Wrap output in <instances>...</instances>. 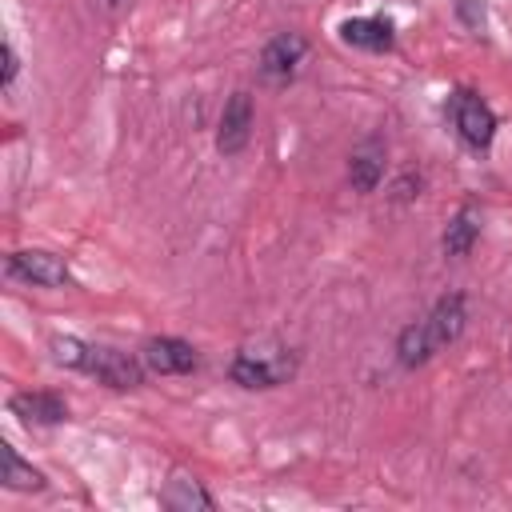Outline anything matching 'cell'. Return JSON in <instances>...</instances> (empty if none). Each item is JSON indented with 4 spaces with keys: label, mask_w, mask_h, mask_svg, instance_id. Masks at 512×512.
<instances>
[{
    "label": "cell",
    "mask_w": 512,
    "mask_h": 512,
    "mask_svg": "<svg viewBox=\"0 0 512 512\" xmlns=\"http://www.w3.org/2000/svg\"><path fill=\"white\" fill-rule=\"evenodd\" d=\"M140 360H144V368H152L160 376H184V372H192L200 364L196 348L188 340H180V336H156V340H148L144 352H140Z\"/></svg>",
    "instance_id": "obj_7"
},
{
    "label": "cell",
    "mask_w": 512,
    "mask_h": 512,
    "mask_svg": "<svg viewBox=\"0 0 512 512\" xmlns=\"http://www.w3.org/2000/svg\"><path fill=\"white\" fill-rule=\"evenodd\" d=\"M8 276L36 284V288H64L72 280V268L64 256H56L48 248H20L8 256Z\"/></svg>",
    "instance_id": "obj_5"
},
{
    "label": "cell",
    "mask_w": 512,
    "mask_h": 512,
    "mask_svg": "<svg viewBox=\"0 0 512 512\" xmlns=\"http://www.w3.org/2000/svg\"><path fill=\"white\" fill-rule=\"evenodd\" d=\"M476 236H480V216H476L472 204H464V208L448 220V228H444V252H448V256H468L472 244H476Z\"/></svg>",
    "instance_id": "obj_13"
},
{
    "label": "cell",
    "mask_w": 512,
    "mask_h": 512,
    "mask_svg": "<svg viewBox=\"0 0 512 512\" xmlns=\"http://www.w3.org/2000/svg\"><path fill=\"white\" fill-rule=\"evenodd\" d=\"M160 500L168 504V508H176V512H192V508H212V496L196 484V480H184V476H176V480H168V488L160 492Z\"/></svg>",
    "instance_id": "obj_14"
},
{
    "label": "cell",
    "mask_w": 512,
    "mask_h": 512,
    "mask_svg": "<svg viewBox=\"0 0 512 512\" xmlns=\"http://www.w3.org/2000/svg\"><path fill=\"white\" fill-rule=\"evenodd\" d=\"M296 372V360L288 348H240L228 376L240 388H276Z\"/></svg>",
    "instance_id": "obj_3"
},
{
    "label": "cell",
    "mask_w": 512,
    "mask_h": 512,
    "mask_svg": "<svg viewBox=\"0 0 512 512\" xmlns=\"http://www.w3.org/2000/svg\"><path fill=\"white\" fill-rule=\"evenodd\" d=\"M8 408L24 424H64L68 420V400L56 392H16L8 400Z\"/></svg>",
    "instance_id": "obj_10"
},
{
    "label": "cell",
    "mask_w": 512,
    "mask_h": 512,
    "mask_svg": "<svg viewBox=\"0 0 512 512\" xmlns=\"http://www.w3.org/2000/svg\"><path fill=\"white\" fill-rule=\"evenodd\" d=\"M48 348H52L56 364L88 372L108 388H140L144 384V360H136L128 352H116V348H104V344H88V340H76V336H56Z\"/></svg>",
    "instance_id": "obj_2"
},
{
    "label": "cell",
    "mask_w": 512,
    "mask_h": 512,
    "mask_svg": "<svg viewBox=\"0 0 512 512\" xmlns=\"http://www.w3.org/2000/svg\"><path fill=\"white\" fill-rule=\"evenodd\" d=\"M0 52H4V76H0V84H4V88H12V80H16V72H20V60H16V48H12L8 40H4V48H0Z\"/></svg>",
    "instance_id": "obj_16"
},
{
    "label": "cell",
    "mask_w": 512,
    "mask_h": 512,
    "mask_svg": "<svg viewBox=\"0 0 512 512\" xmlns=\"http://www.w3.org/2000/svg\"><path fill=\"white\" fill-rule=\"evenodd\" d=\"M252 140V96L248 92H232L224 112H220V124H216V148L224 156H240Z\"/></svg>",
    "instance_id": "obj_6"
},
{
    "label": "cell",
    "mask_w": 512,
    "mask_h": 512,
    "mask_svg": "<svg viewBox=\"0 0 512 512\" xmlns=\"http://www.w3.org/2000/svg\"><path fill=\"white\" fill-rule=\"evenodd\" d=\"M464 324H468V304H464V296H460V292L440 296V300L428 308L424 320H412V324L396 336V360H400L404 368L428 364L436 352H444L448 344L460 340Z\"/></svg>",
    "instance_id": "obj_1"
},
{
    "label": "cell",
    "mask_w": 512,
    "mask_h": 512,
    "mask_svg": "<svg viewBox=\"0 0 512 512\" xmlns=\"http://www.w3.org/2000/svg\"><path fill=\"white\" fill-rule=\"evenodd\" d=\"M448 112H452L456 136H460L468 148L484 152V148L496 140V112H492L472 88H456V92L448 96Z\"/></svg>",
    "instance_id": "obj_4"
},
{
    "label": "cell",
    "mask_w": 512,
    "mask_h": 512,
    "mask_svg": "<svg viewBox=\"0 0 512 512\" xmlns=\"http://www.w3.org/2000/svg\"><path fill=\"white\" fill-rule=\"evenodd\" d=\"M340 40L364 52H388L396 44V24L388 16H348L340 20Z\"/></svg>",
    "instance_id": "obj_9"
},
{
    "label": "cell",
    "mask_w": 512,
    "mask_h": 512,
    "mask_svg": "<svg viewBox=\"0 0 512 512\" xmlns=\"http://www.w3.org/2000/svg\"><path fill=\"white\" fill-rule=\"evenodd\" d=\"M456 16L472 28V32H484L488 24V12H484V0H456Z\"/></svg>",
    "instance_id": "obj_15"
},
{
    "label": "cell",
    "mask_w": 512,
    "mask_h": 512,
    "mask_svg": "<svg viewBox=\"0 0 512 512\" xmlns=\"http://www.w3.org/2000/svg\"><path fill=\"white\" fill-rule=\"evenodd\" d=\"M348 180L356 192H376V184L384 180V144L380 140H364L352 160H348Z\"/></svg>",
    "instance_id": "obj_11"
},
{
    "label": "cell",
    "mask_w": 512,
    "mask_h": 512,
    "mask_svg": "<svg viewBox=\"0 0 512 512\" xmlns=\"http://www.w3.org/2000/svg\"><path fill=\"white\" fill-rule=\"evenodd\" d=\"M0 460H4V472H0V484L8 488V492H44V472L40 468H32L12 444H0Z\"/></svg>",
    "instance_id": "obj_12"
},
{
    "label": "cell",
    "mask_w": 512,
    "mask_h": 512,
    "mask_svg": "<svg viewBox=\"0 0 512 512\" xmlns=\"http://www.w3.org/2000/svg\"><path fill=\"white\" fill-rule=\"evenodd\" d=\"M304 52H308L304 36H296V32H280V36H272V40L264 44V52H260V72H264L268 80L284 84V80L296 76Z\"/></svg>",
    "instance_id": "obj_8"
}]
</instances>
